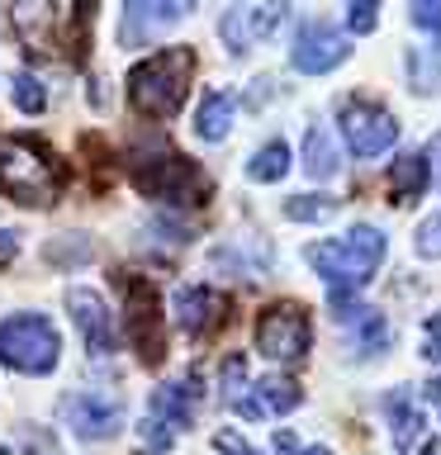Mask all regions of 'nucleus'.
Returning a JSON list of instances; mask_svg holds the SVG:
<instances>
[{
  "label": "nucleus",
  "mask_w": 441,
  "mask_h": 455,
  "mask_svg": "<svg viewBox=\"0 0 441 455\" xmlns=\"http://www.w3.org/2000/svg\"><path fill=\"white\" fill-rule=\"evenodd\" d=\"M304 261L327 280L333 304L341 308V304H347V294L361 290V284L380 270V261H384V233H380V228H370V223H356L351 233L327 237V242H318V247H309Z\"/></svg>",
  "instance_id": "1"
},
{
  "label": "nucleus",
  "mask_w": 441,
  "mask_h": 455,
  "mask_svg": "<svg viewBox=\"0 0 441 455\" xmlns=\"http://www.w3.org/2000/svg\"><path fill=\"white\" fill-rule=\"evenodd\" d=\"M14 34L24 38L28 57H85L95 24V5H14L10 10Z\"/></svg>",
  "instance_id": "2"
},
{
  "label": "nucleus",
  "mask_w": 441,
  "mask_h": 455,
  "mask_svg": "<svg viewBox=\"0 0 441 455\" xmlns=\"http://www.w3.org/2000/svg\"><path fill=\"white\" fill-rule=\"evenodd\" d=\"M62 190H67V166L38 138L0 142V195L20 199V204H57Z\"/></svg>",
  "instance_id": "3"
},
{
  "label": "nucleus",
  "mask_w": 441,
  "mask_h": 455,
  "mask_svg": "<svg viewBox=\"0 0 441 455\" xmlns=\"http://www.w3.org/2000/svg\"><path fill=\"white\" fill-rule=\"evenodd\" d=\"M195 76V48H162L128 71V100L148 119H171Z\"/></svg>",
  "instance_id": "4"
},
{
  "label": "nucleus",
  "mask_w": 441,
  "mask_h": 455,
  "mask_svg": "<svg viewBox=\"0 0 441 455\" xmlns=\"http://www.w3.org/2000/svg\"><path fill=\"white\" fill-rule=\"evenodd\" d=\"M114 290L124 299V327H128V347L138 351L142 365H162L166 355V308L156 280L138 275L128 266H114Z\"/></svg>",
  "instance_id": "5"
},
{
  "label": "nucleus",
  "mask_w": 441,
  "mask_h": 455,
  "mask_svg": "<svg viewBox=\"0 0 441 455\" xmlns=\"http://www.w3.org/2000/svg\"><path fill=\"white\" fill-rule=\"evenodd\" d=\"M128 180H133L138 195L162 199L171 209H199V204H209V195H213V180L180 152L138 156V162L128 166Z\"/></svg>",
  "instance_id": "6"
},
{
  "label": "nucleus",
  "mask_w": 441,
  "mask_h": 455,
  "mask_svg": "<svg viewBox=\"0 0 441 455\" xmlns=\"http://www.w3.org/2000/svg\"><path fill=\"white\" fill-rule=\"evenodd\" d=\"M0 361L20 375H52L62 361V337L43 313H14L0 323Z\"/></svg>",
  "instance_id": "7"
},
{
  "label": "nucleus",
  "mask_w": 441,
  "mask_h": 455,
  "mask_svg": "<svg viewBox=\"0 0 441 455\" xmlns=\"http://www.w3.org/2000/svg\"><path fill=\"white\" fill-rule=\"evenodd\" d=\"M195 403H199V370H190V375L176 379V384H162V389H152L148 418H142V436H148L152 446L166 451L171 436H176L180 427H190Z\"/></svg>",
  "instance_id": "8"
},
{
  "label": "nucleus",
  "mask_w": 441,
  "mask_h": 455,
  "mask_svg": "<svg viewBox=\"0 0 441 455\" xmlns=\"http://www.w3.org/2000/svg\"><path fill=\"white\" fill-rule=\"evenodd\" d=\"M309 337H313L309 313L294 299L261 308V318H256V351L270 355V361H299L309 351Z\"/></svg>",
  "instance_id": "9"
},
{
  "label": "nucleus",
  "mask_w": 441,
  "mask_h": 455,
  "mask_svg": "<svg viewBox=\"0 0 441 455\" xmlns=\"http://www.w3.org/2000/svg\"><path fill=\"white\" fill-rule=\"evenodd\" d=\"M337 124L356 156H380L398 142V119L384 105H375V100H341Z\"/></svg>",
  "instance_id": "10"
},
{
  "label": "nucleus",
  "mask_w": 441,
  "mask_h": 455,
  "mask_svg": "<svg viewBox=\"0 0 441 455\" xmlns=\"http://www.w3.org/2000/svg\"><path fill=\"white\" fill-rule=\"evenodd\" d=\"M347 52H351L347 34H337L327 20H309V24L294 34V48H290L294 67L309 71V76H323V71L341 67V62H347Z\"/></svg>",
  "instance_id": "11"
},
{
  "label": "nucleus",
  "mask_w": 441,
  "mask_h": 455,
  "mask_svg": "<svg viewBox=\"0 0 441 455\" xmlns=\"http://www.w3.org/2000/svg\"><path fill=\"white\" fill-rule=\"evenodd\" d=\"M67 308H71V323L81 327L85 351H91V355H114L119 337H114V323H109L105 299H100L95 290H85V284H71V290H67Z\"/></svg>",
  "instance_id": "12"
},
{
  "label": "nucleus",
  "mask_w": 441,
  "mask_h": 455,
  "mask_svg": "<svg viewBox=\"0 0 441 455\" xmlns=\"http://www.w3.org/2000/svg\"><path fill=\"white\" fill-rule=\"evenodd\" d=\"M67 422H71V432H76L81 441H109L124 427V408L114 403V398L91 389V394H76L67 403Z\"/></svg>",
  "instance_id": "13"
},
{
  "label": "nucleus",
  "mask_w": 441,
  "mask_h": 455,
  "mask_svg": "<svg viewBox=\"0 0 441 455\" xmlns=\"http://www.w3.org/2000/svg\"><path fill=\"white\" fill-rule=\"evenodd\" d=\"M285 20V5H233L219 20V34L233 52H247L256 38H266L270 28Z\"/></svg>",
  "instance_id": "14"
},
{
  "label": "nucleus",
  "mask_w": 441,
  "mask_h": 455,
  "mask_svg": "<svg viewBox=\"0 0 441 455\" xmlns=\"http://www.w3.org/2000/svg\"><path fill=\"white\" fill-rule=\"evenodd\" d=\"M228 299L213 294L209 284H190V290H176V323L185 327V337H204L223 323Z\"/></svg>",
  "instance_id": "15"
},
{
  "label": "nucleus",
  "mask_w": 441,
  "mask_h": 455,
  "mask_svg": "<svg viewBox=\"0 0 441 455\" xmlns=\"http://www.w3.org/2000/svg\"><path fill=\"white\" fill-rule=\"evenodd\" d=\"M185 10H190V5H156V0L124 5V43H128V48H142V43H152L162 28L185 20Z\"/></svg>",
  "instance_id": "16"
},
{
  "label": "nucleus",
  "mask_w": 441,
  "mask_h": 455,
  "mask_svg": "<svg viewBox=\"0 0 441 455\" xmlns=\"http://www.w3.org/2000/svg\"><path fill=\"white\" fill-rule=\"evenodd\" d=\"M337 318L347 327V341H351L356 355H380L389 347V327H384V318L375 308H341Z\"/></svg>",
  "instance_id": "17"
},
{
  "label": "nucleus",
  "mask_w": 441,
  "mask_h": 455,
  "mask_svg": "<svg viewBox=\"0 0 441 455\" xmlns=\"http://www.w3.org/2000/svg\"><path fill=\"white\" fill-rule=\"evenodd\" d=\"M233 114H237V95L233 91H204L195 109V133L204 142H223L228 128H233Z\"/></svg>",
  "instance_id": "18"
},
{
  "label": "nucleus",
  "mask_w": 441,
  "mask_h": 455,
  "mask_svg": "<svg viewBox=\"0 0 441 455\" xmlns=\"http://www.w3.org/2000/svg\"><path fill=\"white\" fill-rule=\"evenodd\" d=\"M384 412H389L394 451H398V455H408V451H413V441H418V432H422V412H418V403H413V394H408V389H394L389 398H384Z\"/></svg>",
  "instance_id": "19"
},
{
  "label": "nucleus",
  "mask_w": 441,
  "mask_h": 455,
  "mask_svg": "<svg viewBox=\"0 0 441 455\" xmlns=\"http://www.w3.org/2000/svg\"><path fill=\"white\" fill-rule=\"evenodd\" d=\"M427 180H432V166H427L422 152L398 156L394 171H389V199H394V204H413V199H422Z\"/></svg>",
  "instance_id": "20"
},
{
  "label": "nucleus",
  "mask_w": 441,
  "mask_h": 455,
  "mask_svg": "<svg viewBox=\"0 0 441 455\" xmlns=\"http://www.w3.org/2000/svg\"><path fill=\"white\" fill-rule=\"evenodd\" d=\"M223 403L242 412V418H261V408H256V398L247 389V361L242 355H228L223 361Z\"/></svg>",
  "instance_id": "21"
},
{
  "label": "nucleus",
  "mask_w": 441,
  "mask_h": 455,
  "mask_svg": "<svg viewBox=\"0 0 441 455\" xmlns=\"http://www.w3.org/2000/svg\"><path fill=\"white\" fill-rule=\"evenodd\" d=\"M337 148H333V133H327L323 124H313L309 133H304V171L313 180H327V176H337Z\"/></svg>",
  "instance_id": "22"
},
{
  "label": "nucleus",
  "mask_w": 441,
  "mask_h": 455,
  "mask_svg": "<svg viewBox=\"0 0 441 455\" xmlns=\"http://www.w3.org/2000/svg\"><path fill=\"white\" fill-rule=\"evenodd\" d=\"M408 85L418 95L441 91V48L427 43V48H408Z\"/></svg>",
  "instance_id": "23"
},
{
  "label": "nucleus",
  "mask_w": 441,
  "mask_h": 455,
  "mask_svg": "<svg viewBox=\"0 0 441 455\" xmlns=\"http://www.w3.org/2000/svg\"><path fill=\"white\" fill-rule=\"evenodd\" d=\"M285 171H290V148H285L280 138H270L266 148H256V156L247 162V176H252L256 185H276Z\"/></svg>",
  "instance_id": "24"
},
{
  "label": "nucleus",
  "mask_w": 441,
  "mask_h": 455,
  "mask_svg": "<svg viewBox=\"0 0 441 455\" xmlns=\"http://www.w3.org/2000/svg\"><path fill=\"white\" fill-rule=\"evenodd\" d=\"M252 398H256V408H261V412H290V408H299V398H304V389H299L294 379L270 375V379H261V384L252 389Z\"/></svg>",
  "instance_id": "25"
},
{
  "label": "nucleus",
  "mask_w": 441,
  "mask_h": 455,
  "mask_svg": "<svg viewBox=\"0 0 441 455\" xmlns=\"http://www.w3.org/2000/svg\"><path fill=\"white\" fill-rule=\"evenodd\" d=\"M337 209H341V199H333V195H290L285 199V219H294V223H323Z\"/></svg>",
  "instance_id": "26"
},
{
  "label": "nucleus",
  "mask_w": 441,
  "mask_h": 455,
  "mask_svg": "<svg viewBox=\"0 0 441 455\" xmlns=\"http://www.w3.org/2000/svg\"><path fill=\"white\" fill-rule=\"evenodd\" d=\"M10 100H14V105H20L24 114H43V105H48V95H43L38 76H28V71L10 76Z\"/></svg>",
  "instance_id": "27"
},
{
  "label": "nucleus",
  "mask_w": 441,
  "mask_h": 455,
  "mask_svg": "<svg viewBox=\"0 0 441 455\" xmlns=\"http://www.w3.org/2000/svg\"><path fill=\"white\" fill-rule=\"evenodd\" d=\"M375 24H380V5H375V0H351V5H347V28H351V34H370Z\"/></svg>",
  "instance_id": "28"
},
{
  "label": "nucleus",
  "mask_w": 441,
  "mask_h": 455,
  "mask_svg": "<svg viewBox=\"0 0 441 455\" xmlns=\"http://www.w3.org/2000/svg\"><path fill=\"white\" fill-rule=\"evenodd\" d=\"M408 14H413V24H418L422 34L441 38V0H437V5H432V0H418V5H408Z\"/></svg>",
  "instance_id": "29"
},
{
  "label": "nucleus",
  "mask_w": 441,
  "mask_h": 455,
  "mask_svg": "<svg viewBox=\"0 0 441 455\" xmlns=\"http://www.w3.org/2000/svg\"><path fill=\"white\" fill-rule=\"evenodd\" d=\"M418 251L422 256H441V213H432V219L418 228Z\"/></svg>",
  "instance_id": "30"
},
{
  "label": "nucleus",
  "mask_w": 441,
  "mask_h": 455,
  "mask_svg": "<svg viewBox=\"0 0 441 455\" xmlns=\"http://www.w3.org/2000/svg\"><path fill=\"white\" fill-rule=\"evenodd\" d=\"M422 361H441V313L422 327Z\"/></svg>",
  "instance_id": "31"
},
{
  "label": "nucleus",
  "mask_w": 441,
  "mask_h": 455,
  "mask_svg": "<svg viewBox=\"0 0 441 455\" xmlns=\"http://www.w3.org/2000/svg\"><path fill=\"white\" fill-rule=\"evenodd\" d=\"M213 446H219L223 455H256V451H252L237 432H219V436H213Z\"/></svg>",
  "instance_id": "32"
},
{
  "label": "nucleus",
  "mask_w": 441,
  "mask_h": 455,
  "mask_svg": "<svg viewBox=\"0 0 441 455\" xmlns=\"http://www.w3.org/2000/svg\"><path fill=\"white\" fill-rule=\"evenodd\" d=\"M276 451H280V455H333L327 446H309V451H294V436H290V432H276Z\"/></svg>",
  "instance_id": "33"
},
{
  "label": "nucleus",
  "mask_w": 441,
  "mask_h": 455,
  "mask_svg": "<svg viewBox=\"0 0 441 455\" xmlns=\"http://www.w3.org/2000/svg\"><path fill=\"white\" fill-rule=\"evenodd\" d=\"M14 247H20V242H14V233H0V256H10Z\"/></svg>",
  "instance_id": "34"
},
{
  "label": "nucleus",
  "mask_w": 441,
  "mask_h": 455,
  "mask_svg": "<svg viewBox=\"0 0 441 455\" xmlns=\"http://www.w3.org/2000/svg\"><path fill=\"white\" fill-rule=\"evenodd\" d=\"M427 455H441V441H432V446H427Z\"/></svg>",
  "instance_id": "35"
},
{
  "label": "nucleus",
  "mask_w": 441,
  "mask_h": 455,
  "mask_svg": "<svg viewBox=\"0 0 441 455\" xmlns=\"http://www.w3.org/2000/svg\"><path fill=\"white\" fill-rule=\"evenodd\" d=\"M437 162H441V138H437Z\"/></svg>",
  "instance_id": "36"
},
{
  "label": "nucleus",
  "mask_w": 441,
  "mask_h": 455,
  "mask_svg": "<svg viewBox=\"0 0 441 455\" xmlns=\"http://www.w3.org/2000/svg\"><path fill=\"white\" fill-rule=\"evenodd\" d=\"M142 455H152V451H142Z\"/></svg>",
  "instance_id": "37"
}]
</instances>
